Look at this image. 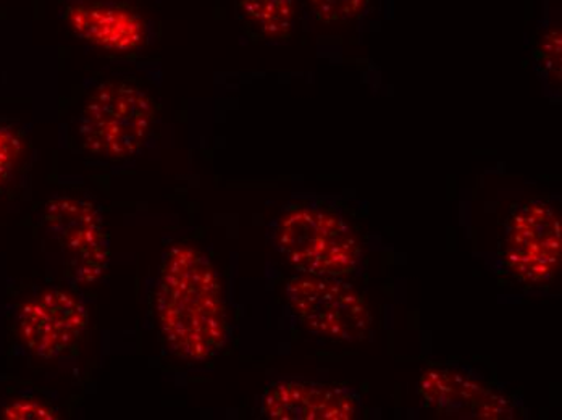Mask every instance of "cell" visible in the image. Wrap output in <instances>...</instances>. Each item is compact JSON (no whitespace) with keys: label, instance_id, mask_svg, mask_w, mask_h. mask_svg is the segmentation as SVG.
Returning a JSON list of instances; mask_svg holds the SVG:
<instances>
[{"label":"cell","instance_id":"277c9868","mask_svg":"<svg viewBox=\"0 0 562 420\" xmlns=\"http://www.w3.org/2000/svg\"><path fill=\"white\" fill-rule=\"evenodd\" d=\"M286 299L297 322L317 337L356 343L372 330V314L361 293L339 276H294Z\"/></svg>","mask_w":562,"mask_h":420},{"label":"cell","instance_id":"9c48e42d","mask_svg":"<svg viewBox=\"0 0 562 420\" xmlns=\"http://www.w3.org/2000/svg\"><path fill=\"white\" fill-rule=\"evenodd\" d=\"M362 398L348 387L304 378H283L262 396V415L276 420H351L361 418Z\"/></svg>","mask_w":562,"mask_h":420},{"label":"cell","instance_id":"6da1fadb","mask_svg":"<svg viewBox=\"0 0 562 420\" xmlns=\"http://www.w3.org/2000/svg\"><path fill=\"white\" fill-rule=\"evenodd\" d=\"M156 314L167 347L180 360L202 362L221 353L228 337L224 288L211 259L175 245L160 268Z\"/></svg>","mask_w":562,"mask_h":420},{"label":"cell","instance_id":"7c38bea8","mask_svg":"<svg viewBox=\"0 0 562 420\" xmlns=\"http://www.w3.org/2000/svg\"><path fill=\"white\" fill-rule=\"evenodd\" d=\"M369 0H307L322 23L349 22L364 12Z\"/></svg>","mask_w":562,"mask_h":420},{"label":"cell","instance_id":"8992f818","mask_svg":"<svg viewBox=\"0 0 562 420\" xmlns=\"http://www.w3.org/2000/svg\"><path fill=\"white\" fill-rule=\"evenodd\" d=\"M43 224L71 275L83 285L98 282L109 264V240L98 207L78 197H58L47 204Z\"/></svg>","mask_w":562,"mask_h":420},{"label":"cell","instance_id":"30bf717a","mask_svg":"<svg viewBox=\"0 0 562 420\" xmlns=\"http://www.w3.org/2000/svg\"><path fill=\"white\" fill-rule=\"evenodd\" d=\"M64 19L75 36L108 53H132L147 41L146 20L119 0H74Z\"/></svg>","mask_w":562,"mask_h":420},{"label":"cell","instance_id":"8fae6325","mask_svg":"<svg viewBox=\"0 0 562 420\" xmlns=\"http://www.w3.org/2000/svg\"><path fill=\"white\" fill-rule=\"evenodd\" d=\"M249 25L270 39H283L294 22V0H238Z\"/></svg>","mask_w":562,"mask_h":420},{"label":"cell","instance_id":"52a82bcc","mask_svg":"<svg viewBox=\"0 0 562 420\" xmlns=\"http://www.w3.org/2000/svg\"><path fill=\"white\" fill-rule=\"evenodd\" d=\"M88 327V310L77 296L47 288L26 299L16 314V331L26 350L41 360L67 351Z\"/></svg>","mask_w":562,"mask_h":420},{"label":"cell","instance_id":"5b68a950","mask_svg":"<svg viewBox=\"0 0 562 420\" xmlns=\"http://www.w3.org/2000/svg\"><path fill=\"white\" fill-rule=\"evenodd\" d=\"M561 220L543 201L510 207L505 222L502 259L507 271L526 285H547L561 264Z\"/></svg>","mask_w":562,"mask_h":420},{"label":"cell","instance_id":"9a60e30c","mask_svg":"<svg viewBox=\"0 0 562 420\" xmlns=\"http://www.w3.org/2000/svg\"><path fill=\"white\" fill-rule=\"evenodd\" d=\"M541 65H543L544 71L550 75L551 80L560 81L561 78V41L560 34L558 37H548L544 41L543 49H541Z\"/></svg>","mask_w":562,"mask_h":420},{"label":"cell","instance_id":"4fadbf2b","mask_svg":"<svg viewBox=\"0 0 562 420\" xmlns=\"http://www.w3.org/2000/svg\"><path fill=\"white\" fill-rule=\"evenodd\" d=\"M23 152V139L12 125H0V188L12 179Z\"/></svg>","mask_w":562,"mask_h":420},{"label":"cell","instance_id":"7a4b0ae2","mask_svg":"<svg viewBox=\"0 0 562 420\" xmlns=\"http://www.w3.org/2000/svg\"><path fill=\"white\" fill-rule=\"evenodd\" d=\"M267 237L303 275L342 279L361 268L359 238L341 209L327 201H293L269 225Z\"/></svg>","mask_w":562,"mask_h":420},{"label":"cell","instance_id":"3957f363","mask_svg":"<svg viewBox=\"0 0 562 420\" xmlns=\"http://www.w3.org/2000/svg\"><path fill=\"white\" fill-rule=\"evenodd\" d=\"M154 104L146 91L123 81L95 88L78 117V135L88 152L104 159L135 156L149 138Z\"/></svg>","mask_w":562,"mask_h":420},{"label":"cell","instance_id":"ba28073f","mask_svg":"<svg viewBox=\"0 0 562 420\" xmlns=\"http://www.w3.org/2000/svg\"><path fill=\"white\" fill-rule=\"evenodd\" d=\"M419 395L427 408L445 418L502 420L517 415L507 396L465 368H430L420 377Z\"/></svg>","mask_w":562,"mask_h":420},{"label":"cell","instance_id":"5bb4252c","mask_svg":"<svg viewBox=\"0 0 562 420\" xmlns=\"http://www.w3.org/2000/svg\"><path fill=\"white\" fill-rule=\"evenodd\" d=\"M3 419L10 420H56L57 412L50 406L33 398L16 399L2 411Z\"/></svg>","mask_w":562,"mask_h":420}]
</instances>
